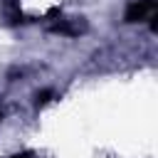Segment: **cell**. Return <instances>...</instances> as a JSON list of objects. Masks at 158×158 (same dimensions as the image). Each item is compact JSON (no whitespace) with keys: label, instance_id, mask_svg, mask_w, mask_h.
Listing matches in <instances>:
<instances>
[{"label":"cell","instance_id":"6da1fadb","mask_svg":"<svg viewBox=\"0 0 158 158\" xmlns=\"http://www.w3.org/2000/svg\"><path fill=\"white\" fill-rule=\"evenodd\" d=\"M156 12H158L156 0H133V2H128L126 12H123V22H143Z\"/></svg>","mask_w":158,"mask_h":158},{"label":"cell","instance_id":"7a4b0ae2","mask_svg":"<svg viewBox=\"0 0 158 158\" xmlns=\"http://www.w3.org/2000/svg\"><path fill=\"white\" fill-rule=\"evenodd\" d=\"M84 30V25H77V22H72V20H59V22H54L52 27H49V32H54V35H67V37H74V35H79Z\"/></svg>","mask_w":158,"mask_h":158},{"label":"cell","instance_id":"3957f363","mask_svg":"<svg viewBox=\"0 0 158 158\" xmlns=\"http://www.w3.org/2000/svg\"><path fill=\"white\" fill-rule=\"evenodd\" d=\"M49 99H52V89H42L35 94V106H44Z\"/></svg>","mask_w":158,"mask_h":158},{"label":"cell","instance_id":"277c9868","mask_svg":"<svg viewBox=\"0 0 158 158\" xmlns=\"http://www.w3.org/2000/svg\"><path fill=\"white\" fill-rule=\"evenodd\" d=\"M7 158H35V153H32V151H22V153H12V156H7Z\"/></svg>","mask_w":158,"mask_h":158}]
</instances>
